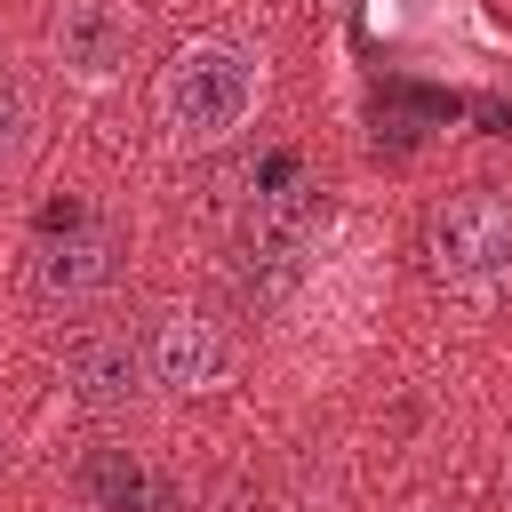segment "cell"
Masks as SVG:
<instances>
[{
  "instance_id": "5b68a950",
  "label": "cell",
  "mask_w": 512,
  "mask_h": 512,
  "mask_svg": "<svg viewBox=\"0 0 512 512\" xmlns=\"http://www.w3.org/2000/svg\"><path fill=\"white\" fill-rule=\"evenodd\" d=\"M224 360H232V352H224V328L200 320V312H160L152 336H144V368H152V384L176 392V400L224 384Z\"/></svg>"
},
{
  "instance_id": "9c48e42d",
  "label": "cell",
  "mask_w": 512,
  "mask_h": 512,
  "mask_svg": "<svg viewBox=\"0 0 512 512\" xmlns=\"http://www.w3.org/2000/svg\"><path fill=\"white\" fill-rule=\"evenodd\" d=\"M88 488H96V496H112V504L128 512V504H136V464H128V472H120V464H96V472H88Z\"/></svg>"
},
{
  "instance_id": "277c9868",
  "label": "cell",
  "mask_w": 512,
  "mask_h": 512,
  "mask_svg": "<svg viewBox=\"0 0 512 512\" xmlns=\"http://www.w3.org/2000/svg\"><path fill=\"white\" fill-rule=\"evenodd\" d=\"M120 280V232L112 224H64L32 248V296L40 304H96Z\"/></svg>"
},
{
  "instance_id": "6da1fadb",
  "label": "cell",
  "mask_w": 512,
  "mask_h": 512,
  "mask_svg": "<svg viewBox=\"0 0 512 512\" xmlns=\"http://www.w3.org/2000/svg\"><path fill=\"white\" fill-rule=\"evenodd\" d=\"M264 96V64L232 40H184L160 64V128L176 144H224L256 120Z\"/></svg>"
},
{
  "instance_id": "ba28073f",
  "label": "cell",
  "mask_w": 512,
  "mask_h": 512,
  "mask_svg": "<svg viewBox=\"0 0 512 512\" xmlns=\"http://www.w3.org/2000/svg\"><path fill=\"white\" fill-rule=\"evenodd\" d=\"M32 128H40V112H32V88H24L16 72H0V176H16V168H24V152H32Z\"/></svg>"
},
{
  "instance_id": "30bf717a",
  "label": "cell",
  "mask_w": 512,
  "mask_h": 512,
  "mask_svg": "<svg viewBox=\"0 0 512 512\" xmlns=\"http://www.w3.org/2000/svg\"><path fill=\"white\" fill-rule=\"evenodd\" d=\"M416 512H448V504H416Z\"/></svg>"
},
{
  "instance_id": "7a4b0ae2",
  "label": "cell",
  "mask_w": 512,
  "mask_h": 512,
  "mask_svg": "<svg viewBox=\"0 0 512 512\" xmlns=\"http://www.w3.org/2000/svg\"><path fill=\"white\" fill-rule=\"evenodd\" d=\"M424 264L448 296H496L512 288V192L464 184L424 224Z\"/></svg>"
},
{
  "instance_id": "8fae6325",
  "label": "cell",
  "mask_w": 512,
  "mask_h": 512,
  "mask_svg": "<svg viewBox=\"0 0 512 512\" xmlns=\"http://www.w3.org/2000/svg\"><path fill=\"white\" fill-rule=\"evenodd\" d=\"M0 456H8V432H0Z\"/></svg>"
},
{
  "instance_id": "7c38bea8",
  "label": "cell",
  "mask_w": 512,
  "mask_h": 512,
  "mask_svg": "<svg viewBox=\"0 0 512 512\" xmlns=\"http://www.w3.org/2000/svg\"><path fill=\"white\" fill-rule=\"evenodd\" d=\"M504 480H512V472H504Z\"/></svg>"
},
{
  "instance_id": "8992f818",
  "label": "cell",
  "mask_w": 512,
  "mask_h": 512,
  "mask_svg": "<svg viewBox=\"0 0 512 512\" xmlns=\"http://www.w3.org/2000/svg\"><path fill=\"white\" fill-rule=\"evenodd\" d=\"M64 376H72V400H80V408H96V416H120V408H136V392L152 384V368H144V344H136L128 328L80 336V344H72V360H64Z\"/></svg>"
},
{
  "instance_id": "3957f363",
  "label": "cell",
  "mask_w": 512,
  "mask_h": 512,
  "mask_svg": "<svg viewBox=\"0 0 512 512\" xmlns=\"http://www.w3.org/2000/svg\"><path fill=\"white\" fill-rule=\"evenodd\" d=\"M320 224H328V208H320L312 184H288V192L256 200V208H248V232H240V280H248L256 296H272V288L304 264V248L320 240Z\"/></svg>"
},
{
  "instance_id": "52a82bcc",
  "label": "cell",
  "mask_w": 512,
  "mask_h": 512,
  "mask_svg": "<svg viewBox=\"0 0 512 512\" xmlns=\"http://www.w3.org/2000/svg\"><path fill=\"white\" fill-rule=\"evenodd\" d=\"M128 48H136V16L120 0H64V16H56V64L72 80H88V88L112 80L128 64Z\"/></svg>"
}]
</instances>
